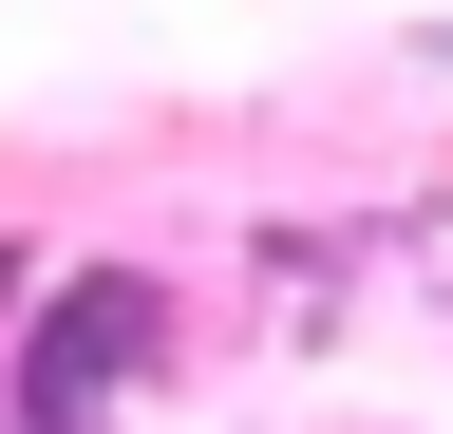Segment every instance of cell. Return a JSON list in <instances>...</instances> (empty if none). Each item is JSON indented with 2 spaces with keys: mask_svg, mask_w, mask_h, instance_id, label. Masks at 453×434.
Returning <instances> with one entry per match:
<instances>
[{
  "mask_svg": "<svg viewBox=\"0 0 453 434\" xmlns=\"http://www.w3.org/2000/svg\"><path fill=\"white\" fill-rule=\"evenodd\" d=\"M151 359H170V284H151V264H76V284H57V321L19 340V415L95 434V397H133Z\"/></svg>",
  "mask_w": 453,
  "mask_h": 434,
  "instance_id": "cell-1",
  "label": "cell"
}]
</instances>
